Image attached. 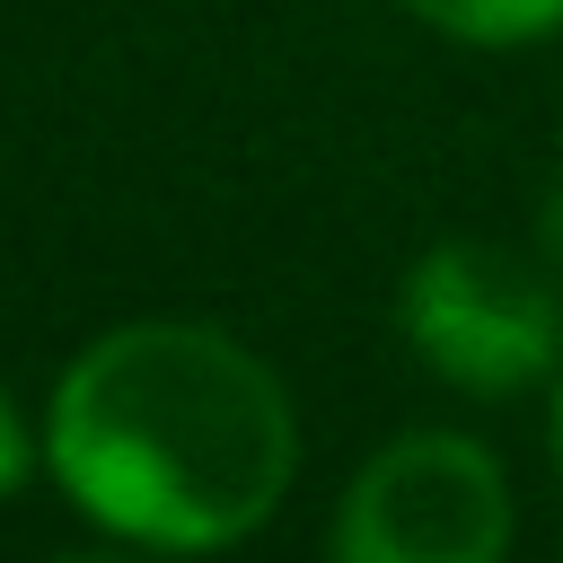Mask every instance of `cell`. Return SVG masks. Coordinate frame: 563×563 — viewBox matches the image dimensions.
Instances as JSON below:
<instances>
[{"instance_id":"obj_1","label":"cell","mask_w":563,"mask_h":563,"mask_svg":"<svg viewBox=\"0 0 563 563\" xmlns=\"http://www.w3.org/2000/svg\"><path fill=\"white\" fill-rule=\"evenodd\" d=\"M53 484L141 554L255 537L299 475V413L264 352L194 317L97 334L44 413Z\"/></svg>"},{"instance_id":"obj_2","label":"cell","mask_w":563,"mask_h":563,"mask_svg":"<svg viewBox=\"0 0 563 563\" xmlns=\"http://www.w3.org/2000/svg\"><path fill=\"white\" fill-rule=\"evenodd\" d=\"M405 352L457 396H528L563 369V282L545 255L493 238H440L396 290Z\"/></svg>"},{"instance_id":"obj_3","label":"cell","mask_w":563,"mask_h":563,"mask_svg":"<svg viewBox=\"0 0 563 563\" xmlns=\"http://www.w3.org/2000/svg\"><path fill=\"white\" fill-rule=\"evenodd\" d=\"M519 501L475 431H396L334 501V563H510Z\"/></svg>"},{"instance_id":"obj_4","label":"cell","mask_w":563,"mask_h":563,"mask_svg":"<svg viewBox=\"0 0 563 563\" xmlns=\"http://www.w3.org/2000/svg\"><path fill=\"white\" fill-rule=\"evenodd\" d=\"M431 35L475 44V53H510V44H545L563 35V0H405Z\"/></svg>"},{"instance_id":"obj_5","label":"cell","mask_w":563,"mask_h":563,"mask_svg":"<svg viewBox=\"0 0 563 563\" xmlns=\"http://www.w3.org/2000/svg\"><path fill=\"white\" fill-rule=\"evenodd\" d=\"M26 475H35V440H26V422H18V405L0 396V501H9V493H18Z\"/></svg>"},{"instance_id":"obj_6","label":"cell","mask_w":563,"mask_h":563,"mask_svg":"<svg viewBox=\"0 0 563 563\" xmlns=\"http://www.w3.org/2000/svg\"><path fill=\"white\" fill-rule=\"evenodd\" d=\"M537 255L554 264V282H563V185L545 194V211H537Z\"/></svg>"},{"instance_id":"obj_7","label":"cell","mask_w":563,"mask_h":563,"mask_svg":"<svg viewBox=\"0 0 563 563\" xmlns=\"http://www.w3.org/2000/svg\"><path fill=\"white\" fill-rule=\"evenodd\" d=\"M545 449H554V475H563V369H554V396H545Z\"/></svg>"},{"instance_id":"obj_8","label":"cell","mask_w":563,"mask_h":563,"mask_svg":"<svg viewBox=\"0 0 563 563\" xmlns=\"http://www.w3.org/2000/svg\"><path fill=\"white\" fill-rule=\"evenodd\" d=\"M62 563H132V554H62Z\"/></svg>"}]
</instances>
